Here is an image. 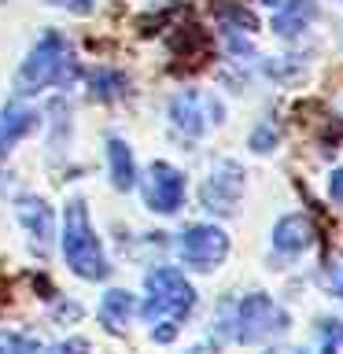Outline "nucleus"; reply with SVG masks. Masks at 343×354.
I'll list each match as a JSON object with an SVG mask.
<instances>
[{
  "label": "nucleus",
  "mask_w": 343,
  "mask_h": 354,
  "mask_svg": "<svg viewBox=\"0 0 343 354\" xmlns=\"http://www.w3.org/2000/svg\"><path fill=\"white\" fill-rule=\"evenodd\" d=\"M63 259L77 277H85V281H104L111 273V266L104 259V248H100L96 232L89 225L85 199H77V196L66 203V214H63Z\"/></svg>",
  "instance_id": "1"
},
{
  "label": "nucleus",
  "mask_w": 343,
  "mask_h": 354,
  "mask_svg": "<svg viewBox=\"0 0 343 354\" xmlns=\"http://www.w3.org/2000/svg\"><path fill=\"white\" fill-rule=\"evenodd\" d=\"M71 77H74L71 44H66L63 33L48 30L37 44H33L30 59L22 63V71L15 77V88H19V96H33L48 85H66Z\"/></svg>",
  "instance_id": "2"
},
{
  "label": "nucleus",
  "mask_w": 343,
  "mask_h": 354,
  "mask_svg": "<svg viewBox=\"0 0 343 354\" xmlns=\"http://www.w3.org/2000/svg\"><path fill=\"white\" fill-rule=\"evenodd\" d=\"M148 284V303L140 306V314L148 325H181V317H188V310L196 306V288L185 281L181 270L174 266H155L144 277Z\"/></svg>",
  "instance_id": "3"
},
{
  "label": "nucleus",
  "mask_w": 343,
  "mask_h": 354,
  "mask_svg": "<svg viewBox=\"0 0 343 354\" xmlns=\"http://www.w3.org/2000/svg\"><path fill=\"white\" fill-rule=\"evenodd\" d=\"M232 325H237L232 336H237L240 343H262V339H270V336L288 328V314H284L281 303H273L270 295L251 292V295L240 299L237 321H232Z\"/></svg>",
  "instance_id": "4"
},
{
  "label": "nucleus",
  "mask_w": 343,
  "mask_h": 354,
  "mask_svg": "<svg viewBox=\"0 0 343 354\" xmlns=\"http://www.w3.org/2000/svg\"><path fill=\"white\" fill-rule=\"evenodd\" d=\"M177 251H181L185 266H192V270H214V266L225 262L229 254V236L221 232L218 225H192L181 232V243H177Z\"/></svg>",
  "instance_id": "5"
},
{
  "label": "nucleus",
  "mask_w": 343,
  "mask_h": 354,
  "mask_svg": "<svg viewBox=\"0 0 343 354\" xmlns=\"http://www.w3.org/2000/svg\"><path fill=\"white\" fill-rule=\"evenodd\" d=\"M170 118L174 129H181L185 137H199L210 122H221V104L214 96H199L196 88H185L170 100Z\"/></svg>",
  "instance_id": "6"
},
{
  "label": "nucleus",
  "mask_w": 343,
  "mask_h": 354,
  "mask_svg": "<svg viewBox=\"0 0 343 354\" xmlns=\"http://www.w3.org/2000/svg\"><path fill=\"white\" fill-rule=\"evenodd\" d=\"M185 199V177L170 162H151L144 174V203L159 214H174Z\"/></svg>",
  "instance_id": "7"
},
{
  "label": "nucleus",
  "mask_w": 343,
  "mask_h": 354,
  "mask_svg": "<svg viewBox=\"0 0 343 354\" xmlns=\"http://www.w3.org/2000/svg\"><path fill=\"white\" fill-rule=\"evenodd\" d=\"M240 192H243V170L237 162H218L203 185V207L218 210V214H232Z\"/></svg>",
  "instance_id": "8"
},
{
  "label": "nucleus",
  "mask_w": 343,
  "mask_h": 354,
  "mask_svg": "<svg viewBox=\"0 0 343 354\" xmlns=\"http://www.w3.org/2000/svg\"><path fill=\"white\" fill-rule=\"evenodd\" d=\"M314 243V225L306 214H284L273 225V248L281 254H303Z\"/></svg>",
  "instance_id": "9"
},
{
  "label": "nucleus",
  "mask_w": 343,
  "mask_h": 354,
  "mask_svg": "<svg viewBox=\"0 0 343 354\" xmlns=\"http://www.w3.org/2000/svg\"><path fill=\"white\" fill-rule=\"evenodd\" d=\"M281 11L273 15V33L277 37H295L317 19V0H281Z\"/></svg>",
  "instance_id": "10"
},
{
  "label": "nucleus",
  "mask_w": 343,
  "mask_h": 354,
  "mask_svg": "<svg viewBox=\"0 0 343 354\" xmlns=\"http://www.w3.org/2000/svg\"><path fill=\"white\" fill-rule=\"evenodd\" d=\"M133 310H137V303H133L129 292H122V288H111V292L104 295V303H100V325H104L111 336H122L133 317Z\"/></svg>",
  "instance_id": "11"
},
{
  "label": "nucleus",
  "mask_w": 343,
  "mask_h": 354,
  "mask_svg": "<svg viewBox=\"0 0 343 354\" xmlns=\"http://www.w3.org/2000/svg\"><path fill=\"white\" fill-rule=\"evenodd\" d=\"M33 126H37V111L19 107V104H8L4 111H0V155L15 148V144L26 137Z\"/></svg>",
  "instance_id": "12"
},
{
  "label": "nucleus",
  "mask_w": 343,
  "mask_h": 354,
  "mask_svg": "<svg viewBox=\"0 0 343 354\" xmlns=\"http://www.w3.org/2000/svg\"><path fill=\"white\" fill-rule=\"evenodd\" d=\"M19 218H22V225L30 229V236L33 243L44 251L48 248V240H52V210L44 199H33V196H22L19 199Z\"/></svg>",
  "instance_id": "13"
},
{
  "label": "nucleus",
  "mask_w": 343,
  "mask_h": 354,
  "mask_svg": "<svg viewBox=\"0 0 343 354\" xmlns=\"http://www.w3.org/2000/svg\"><path fill=\"white\" fill-rule=\"evenodd\" d=\"M107 159H111V185L118 188V192H129L133 185H137V166H133V151L126 140L111 137L107 140Z\"/></svg>",
  "instance_id": "14"
},
{
  "label": "nucleus",
  "mask_w": 343,
  "mask_h": 354,
  "mask_svg": "<svg viewBox=\"0 0 343 354\" xmlns=\"http://www.w3.org/2000/svg\"><path fill=\"white\" fill-rule=\"evenodd\" d=\"M89 85H93V96L96 100H118V96H126V74H118V71H111V66H96L93 74H89Z\"/></svg>",
  "instance_id": "15"
},
{
  "label": "nucleus",
  "mask_w": 343,
  "mask_h": 354,
  "mask_svg": "<svg viewBox=\"0 0 343 354\" xmlns=\"http://www.w3.org/2000/svg\"><path fill=\"white\" fill-rule=\"evenodd\" d=\"M277 140H281V133H277L273 122H262V126L251 133V148L259 151V155H262V151H273V144H277Z\"/></svg>",
  "instance_id": "16"
},
{
  "label": "nucleus",
  "mask_w": 343,
  "mask_h": 354,
  "mask_svg": "<svg viewBox=\"0 0 343 354\" xmlns=\"http://www.w3.org/2000/svg\"><path fill=\"white\" fill-rule=\"evenodd\" d=\"M0 354H48V351H44L41 343H33V339L8 336V339H0Z\"/></svg>",
  "instance_id": "17"
},
{
  "label": "nucleus",
  "mask_w": 343,
  "mask_h": 354,
  "mask_svg": "<svg viewBox=\"0 0 343 354\" xmlns=\"http://www.w3.org/2000/svg\"><path fill=\"white\" fill-rule=\"evenodd\" d=\"M321 288H325L328 295H336V299H343V266H325L321 270Z\"/></svg>",
  "instance_id": "18"
},
{
  "label": "nucleus",
  "mask_w": 343,
  "mask_h": 354,
  "mask_svg": "<svg viewBox=\"0 0 343 354\" xmlns=\"http://www.w3.org/2000/svg\"><path fill=\"white\" fill-rule=\"evenodd\" d=\"M48 4L71 8V11H77V15H93V0H48Z\"/></svg>",
  "instance_id": "19"
},
{
  "label": "nucleus",
  "mask_w": 343,
  "mask_h": 354,
  "mask_svg": "<svg viewBox=\"0 0 343 354\" xmlns=\"http://www.w3.org/2000/svg\"><path fill=\"white\" fill-rule=\"evenodd\" d=\"M328 196L336 199V203H343V166L332 170V177H328Z\"/></svg>",
  "instance_id": "20"
},
{
  "label": "nucleus",
  "mask_w": 343,
  "mask_h": 354,
  "mask_svg": "<svg viewBox=\"0 0 343 354\" xmlns=\"http://www.w3.org/2000/svg\"><path fill=\"white\" fill-rule=\"evenodd\" d=\"M59 354H89V339H82V336L66 339L63 347H59Z\"/></svg>",
  "instance_id": "21"
},
{
  "label": "nucleus",
  "mask_w": 343,
  "mask_h": 354,
  "mask_svg": "<svg viewBox=\"0 0 343 354\" xmlns=\"http://www.w3.org/2000/svg\"><path fill=\"white\" fill-rule=\"evenodd\" d=\"M55 317H82V306H77V303H66V306H55Z\"/></svg>",
  "instance_id": "22"
},
{
  "label": "nucleus",
  "mask_w": 343,
  "mask_h": 354,
  "mask_svg": "<svg viewBox=\"0 0 343 354\" xmlns=\"http://www.w3.org/2000/svg\"><path fill=\"white\" fill-rule=\"evenodd\" d=\"M262 4H270V8H277V4H281V0H262Z\"/></svg>",
  "instance_id": "23"
},
{
  "label": "nucleus",
  "mask_w": 343,
  "mask_h": 354,
  "mask_svg": "<svg viewBox=\"0 0 343 354\" xmlns=\"http://www.w3.org/2000/svg\"><path fill=\"white\" fill-rule=\"evenodd\" d=\"M270 354H299V351H270Z\"/></svg>",
  "instance_id": "24"
}]
</instances>
